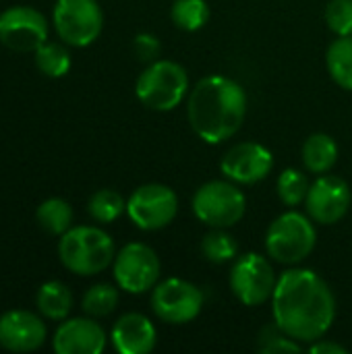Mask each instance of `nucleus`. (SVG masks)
Listing matches in <instances>:
<instances>
[{
    "label": "nucleus",
    "instance_id": "14",
    "mask_svg": "<svg viewBox=\"0 0 352 354\" xmlns=\"http://www.w3.org/2000/svg\"><path fill=\"white\" fill-rule=\"evenodd\" d=\"M274 168L272 151L257 141H243L230 147L220 160L222 174L237 185H255Z\"/></svg>",
    "mask_w": 352,
    "mask_h": 354
},
{
    "label": "nucleus",
    "instance_id": "28",
    "mask_svg": "<svg viewBox=\"0 0 352 354\" xmlns=\"http://www.w3.org/2000/svg\"><path fill=\"white\" fill-rule=\"evenodd\" d=\"M303 348L301 342L290 338L276 322L272 326H266L257 338V351L266 354H280V353H299Z\"/></svg>",
    "mask_w": 352,
    "mask_h": 354
},
{
    "label": "nucleus",
    "instance_id": "1",
    "mask_svg": "<svg viewBox=\"0 0 352 354\" xmlns=\"http://www.w3.org/2000/svg\"><path fill=\"white\" fill-rule=\"evenodd\" d=\"M272 315L290 338L311 344L330 332L336 319V297L317 272L293 268L276 282Z\"/></svg>",
    "mask_w": 352,
    "mask_h": 354
},
{
    "label": "nucleus",
    "instance_id": "10",
    "mask_svg": "<svg viewBox=\"0 0 352 354\" xmlns=\"http://www.w3.org/2000/svg\"><path fill=\"white\" fill-rule=\"evenodd\" d=\"M160 257L145 243L124 245L112 261L114 280L118 288L129 295H143L151 290L160 280Z\"/></svg>",
    "mask_w": 352,
    "mask_h": 354
},
{
    "label": "nucleus",
    "instance_id": "12",
    "mask_svg": "<svg viewBox=\"0 0 352 354\" xmlns=\"http://www.w3.org/2000/svg\"><path fill=\"white\" fill-rule=\"evenodd\" d=\"M48 19L33 6L17 4L0 12V44L12 52H35L48 41Z\"/></svg>",
    "mask_w": 352,
    "mask_h": 354
},
{
    "label": "nucleus",
    "instance_id": "25",
    "mask_svg": "<svg viewBox=\"0 0 352 354\" xmlns=\"http://www.w3.org/2000/svg\"><path fill=\"white\" fill-rule=\"evenodd\" d=\"M201 253L212 263H228L239 257V245L232 234H228L224 228L210 230L201 241Z\"/></svg>",
    "mask_w": 352,
    "mask_h": 354
},
{
    "label": "nucleus",
    "instance_id": "17",
    "mask_svg": "<svg viewBox=\"0 0 352 354\" xmlns=\"http://www.w3.org/2000/svg\"><path fill=\"white\" fill-rule=\"evenodd\" d=\"M110 342L120 354H147L156 348L158 332L149 317L141 313H124L112 326Z\"/></svg>",
    "mask_w": 352,
    "mask_h": 354
},
{
    "label": "nucleus",
    "instance_id": "7",
    "mask_svg": "<svg viewBox=\"0 0 352 354\" xmlns=\"http://www.w3.org/2000/svg\"><path fill=\"white\" fill-rule=\"evenodd\" d=\"M52 25L66 46L87 48L102 33L104 12L98 0H56Z\"/></svg>",
    "mask_w": 352,
    "mask_h": 354
},
{
    "label": "nucleus",
    "instance_id": "16",
    "mask_svg": "<svg viewBox=\"0 0 352 354\" xmlns=\"http://www.w3.org/2000/svg\"><path fill=\"white\" fill-rule=\"evenodd\" d=\"M108 336L93 317L64 319L52 338L56 354H102L106 351Z\"/></svg>",
    "mask_w": 352,
    "mask_h": 354
},
{
    "label": "nucleus",
    "instance_id": "11",
    "mask_svg": "<svg viewBox=\"0 0 352 354\" xmlns=\"http://www.w3.org/2000/svg\"><path fill=\"white\" fill-rule=\"evenodd\" d=\"M203 292L197 284L183 278L158 282L151 290V309L158 319L170 326L193 322L203 309Z\"/></svg>",
    "mask_w": 352,
    "mask_h": 354
},
{
    "label": "nucleus",
    "instance_id": "13",
    "mask_svg": "<svg viewBox=\"0 0 352 354\" xmlns=\"http://www.w3.org/2000/svg\"><path fill=\"white\" fill-rule=\"evenodd\" d=\"M352 203V193L349 183L336 174H319L317 180L309 187L305 205L307 214L315 224L332 226L340 222Z\"/></svg>",
    "mask_w": 352,
    "mask_h": 354
},
{
    "label": "nucleus",
    "instance_id": "24",
    "mask_svg": "<svg viewBox=\"0 0 352 354\" xmlns=\"http://www.w3.org/2000/svg\"><path fill=\"white\" fill-rule=\"evenodd\" d=\"M89 216L100 224H112L127 212V201L120 193L112 189H100L89 197L87 203Z\"/></svg>",
    "mask_w": 352,
    "mask_h": 354
},
{
    "label": "nucleus",
    "instance_id": "22",
    "mask_svg": "<svg viewBox=\"0 0 352 354\" xmlns=\"http://www.w3.org/2000/svg\"><path fill=\"white\" fill-rule=\"evenodd\" d=\"M33 58H35L37 71L44 73L46 77H52V79L64 77L71 71V64H73L68 50L62 44H56V41H44L33 52Z\"/></svg>",
    "mask_w": 352,
    "mask_h": 354
},
{
    "label": "nucleus",
    "instance_id": "6",
    "mask_svg": "<svg viewBox=\"0 0 352 354\" xmlns=\"http://www.w3.org/2000/svg\"><path fill=\"white\" fill-rule=\"evenodd\" d=\"M193 214L210 228H230L247 212L245 193L232 180H210L201 185L191 201Z\"/></svg>",
    "mask_w": 352,
    "mask_h": 354
},
{
    "label": "nucleus",
    "instance_id": "19",
    "mask_svg": "<svg viewBox=\"0 0 352 354\" xmlns=\"http://www.w3.org/2000/svg\"><path fill=\"white\" fill-rule=\"evenodd\" d=\"M35 307L50 322H64L73 309V292L58 280L44 282L35 295Z\"/></svg>",
    "mask_w": 352,
    "mask_h": 354
},
{
    "label": "nucleus",
    "instance_id": "21",
    "mask_svg": "<svg viewBox=\"0 0 352 354\" xmlns=\"http://www.w3.org/2000/svg\"><path fill=\"white\" fill-rule=\"evenodd\" d=\"M328 73L336 85L352 91V35L336 37L326 52Z\"/></svg>",
    "mask_w": 352,
    "mask_h": 354
},
{
    "label": "nucleus",
    "instance_id": "3",
    "mask_svg": "<svg viewBox=\"0 0 352 354\" xmlns=\"http://www.w3.org/2000/svg\"><path fill=\"white\" fill-rule=\"evenodd\" d=\"M60 263L75 276H95L108 270L116 257L112 236L98 226H73L58 243Z\"/></svg>",
    "mask_w": 352,
    "mask_h": 354
},
{
    "label": "nucleus",
    "instance_id": "5",
    "mask_svg": "<svg viewBox=\"0 0 352 354\" xmlns=\"http://www.w3.org/2000/svg\"><path fill=\"white\" fill-rule=\"evenodd\" d=\"M137 100L156 112H170L183 104L189 93V75L174 60H154L135 83Z\"/></svg>",
    "mask_w": 352,
    "mask_h": 354
},
{
    "label": "nucleus",
    "instance_id": "2",
    "mask_svg": "<svg viewBox=\"0 0 352 354\" xmlns=\"http://www.w3.org/2000/svg\"><path fill=\"white\" fill-rule=\"evenodd\" d=\"M187 116L201 141L224 143L245 122L247 93L241 83L226 75H207L189 91Z\"/></svg>",
    "mask_w": 352,
    "mask_h": 354
},
{
    "label": "nucleus",
    "instance_id": "30",
    "mask_svg": "<svg viewBox=\"0 0 352 354\" xmlns=\"http://www.w3.org/2000/svg\"><path fill=\"white\" fill-rule=\"evenodd\" d=\"M133 50L137 54L139 60L143 62H154L160 58V52H162V44L156 35L151 33H137L135 39H133Z\"/></svg>",
    "mask_w": 352,
    "mask_h": 354
},
{
    "label": "nucleus",
    "instance_id": "31",
    "mask_svg": "<svg viewBox=\"0 0 352 354\" xmlns=\"http://www.w3.org/2000/svg\"><path fill=\"white\" fill-rule=\"evenodd\" d=\"M309 353H313V354H346L349 351H346L342 344H336V342H330V340H324V338H319V340H315V342H311V344H309Z\"/></svg>",
    "mask_w": 352,
    "mask_h": 354
},
{
    "label": "nucleus",
    "instance_id": "20",
    "mask_svg": "<svg viewBox=\"0 0 352 354\" xmlns=\"http://www.w3.org/2000/svg\"><path fill=\"white\" fill-rule=\"evenodd\" d=\"M73 207L68 201L60 197H50L39 203L35 212V222L37 226L52 234V236H62L68 228H73Z\"/></svg>",
    "mask_w": 352,
    "mask_h": 354
},
{
    "label": "nucleus",
    "instance_id": "4",
    "mask_svg": "<svg viewBox=\"0 0 352 354\" xmlns=\"http://www.w3.org/2000/svg\"><path fill=\"white\" fill-rule=\"evenodd\" d=\"M317 245L315 222L297 212L280 214L266 232V251L268 255L284 266H297L305 261Z\"/></svg>",
    "mask_w": 352,
    "mask_h": 354
},
{
    "label": "nucleus",
    "instance_id": "23",
    "mask_svg": "<svg viewBox=\"0 0 352 354\" xmlns=\"http://www.w3.org/2000/svg\"><path fill=\"white\" fill-rule=\"evenodd\" d=\"M172 23L183 31H199L210 21V6L205 0H174L170 8Z\"/></svg>",
    "mask_w": 352,
    "mask_h": 354
},
{
    "label": "nucleus",
    "instance_id": "27",
    "mask_svg": "<svg viewBox=\"0 0 352 354\" xmlns=\"http://www.w3.org/2000/svg\"><path fill=\"white\" fill-rule=\"evenodd\" d=\"M118 307V288L112 284H95L91 286L81 301V309L98 319V317H108L114 309Z\"/></svg>",
    "mask_w": 352,
    "mask_h": 354
},
{
    "label": "nucleus",
    "instance_id": "29",
    "mask_svg": "<svg viewBox=\"0 0 352 354\" xmlns=\"http://www.w3.org/2000/svg\"><path fill=\"white\" fill-rule=\"evenodd\" d=\"M326 23L338 37L352 35V0H330L326 6Z\"/></svg>",
    "mask_w": 352,
    "mask_h": 354
},
{
    "label": "nucleus",
    "instance_id": "9",
    "mask_svg": "<svg viewBox=\"0 0 352 354\" xmlns=\"http://www.w3.org/2000/svg\"><path fill=\"white\" fill-rule=\"evenodd\" d=\"M276 282L272 263L259 253L239 255L230 268V290L247 307H261L272 301Z\"/></svg>",
    "mask_w": 352,
    "mask_h": 354
},
{
    "label": "nucleus",
    "instance_id": "15",
    "mask_svg": "<svg viewBox=\"0 0 352 354\" xmlns=\"http://www.w3.org/2000/svg\"><path fill=\"white\" fill-rule=\"evenodd\" d=\"M48 338L46 324L39 315L12 309L0 315V348L8 353H33Z\"/></svg>",
    "mask_w": 352,
    "mask_h": 354
},
{
    "label": "nucleus",
    "instance_id": "8",
    "mask_svg": "<svg viewBox=\"0 0 352 354\" xmlns=\"http://www.w3.org/2000/svg\"><path fill=\"white\" fill-rule=\"evenodd\" d=\"M178 214V197L176 193L160 183L141 185L127 199V216L129 220L145 232L162 230L174 222Z\"/></svg>",
    "mask_w": 352,
    "mask_h": 354
},
{
    "label": "nucleus",
    "instance_id": "18",
    "mask_svg": "<svg viewBox=\"0 0 352 354\" xmlns=\"http://www.w3.org/2000/svg\"><path fill=\"white\" fill-rule=\"evenodd\" d=\"M303 164L313 174H328L338 162V143L326 133H313L303 143Z\"/></svg>",
    "mask_w": 352,
    "mask_h": 354
},
{
    "label": "nucleus",
    "instance_id": "26",
    "mask_svg": "<svg viewBox=\"0 0 352 354\" xmlns=\"http://www.w3.org/2000/svg\"><path fill=\"white\" fill-rule=\"evenodd\" d=\"M309 187H311V185H309L307 176H305L301 170H297V168H286V170H282L280 176H278V180H276L278 199H280L286 207H290V209H295L297 205L305 203L307 193H309Z\"/></svg>",
    "mask_w": 352,
    "mask_h": 354
}]
</instances>
